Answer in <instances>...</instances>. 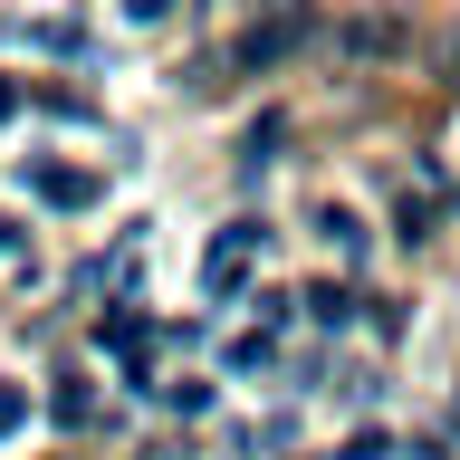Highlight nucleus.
Here are the masks:
<instances>
[{"label":"nucleus","instance_id":"f257e3e1","mask_svg":"<svg viewBox=\"0 0 460 460\" xmlns=\"http://www.w3.org/2000/svg\"><path fill=\"white\" fill-rule=\"evenodd\" d=\"M307 39H316V20H307V10L250 20V29H240V49H230V67H240V77H269V67H279V58H297Z\"/></svg>","mask_w":460,"mask_h":460},{"label":"nucleus","instance_id":"7ed1b4c3","mask_svg":"<svg viewBox=\"0 0 460 460\" xmlns=\"http://www.w3.org/2000/svg\"><path fill=\"white\" fill-rule=\"evenodd\" d=\"M402 39H412V29H402L394 10H384V20H345V29H336V49H345V58H394Z\"/></svg>","mask_w":460,"mask_h":460},{"label":"nucleus","instance_id":"39448f33","mask_svg":"<svg viewBox=\"0 0 460 460\" xmlns=\"http://www.w3.org/2000/svg\"><path fill=\"white\" fill-rule=\"evenodd\" d=\"M10 106H20V86H10V77H0V115H10Z\"/></svg>","mask_w":460,"mask_h":460},{"label":"nucleus","instance_id":"f03ea898","mask_svg":"<svg viewBox=\"0 0 460 460\" xmlns=\"http://www.w3.org/2000/svg\"><path fill=\"white\" fill-rule=\"evenodd\" d=\"M259 240H269V230H259V221H230L221 240H211V259H201V288H211V297H240V279H250Z\"/></svg>","mask_w":460,"mask_h":460},{"label":"nucleus","instance_id":"20e7f679","mask_svg":"<svg viewBox=\"0 0 460 460\" xmlns=\"http://www.w3.org/2000/svg\"><path fill=\"white\" fill-rule=\"evenodd\" d=\"M316 230H326L336 250H365V221H355V211H316Z\"/></svg>","mask_w":460,"mask_h":460},{"label":"nucleus","instance_id":"423d86ee","mask_svg":"<svg viewBox=\"0 0 460 460\" xmlns=\"http://www.w3.org/2000/svg\"><path fill=\"white\" fill-rule=\"evenodd\" d=\"M451 86H460V29H451Z\"/></svg>","mask_w":460,"mask_h":460}]
</instances>
